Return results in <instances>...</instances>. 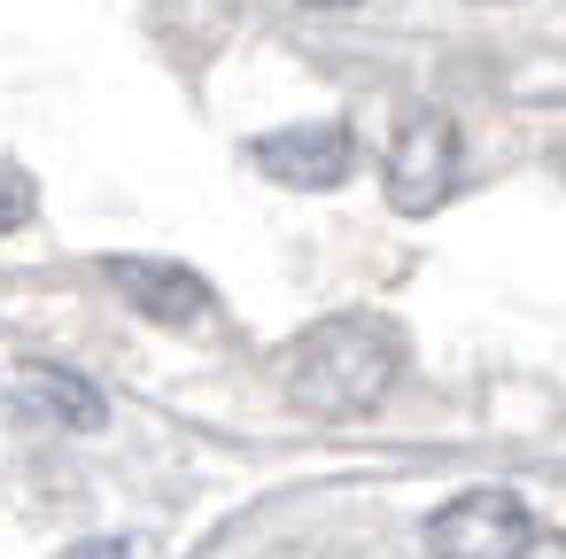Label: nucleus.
<instances>
[{
  "instance_id": "nucleus-8",
  "label": "nucleus",
  "mask_w": 566,
  "mask_h": 559,
  "mask_svg": "<svg viewBox=\"0 0 566 559\" xmlns=\"http://www.w3.org/2000/svg\"><path fill=\"white\" fill-rule=\"evenodd\" d=\"M527 559H566V536H535V544H527Z\"/></svg>"
},
{
  "instance_id": "nucleus-5",
  "label": "nucleus",
  "mask_w": 566,
  "mask_h": 559,
  "mask_svg": "<svg viewBox=\"0 0 566 559\" xmlns=\"http://www.w3.org/2000/svg\"><path fill=\"white\" fill-rule=\"evenodd\" d=\"M109 280H117V296H125V303H140V311H148V319H164V327H195V319L210 311V280H202V272H187V265L109 257Z\"/></svg>"
},
{
  "instance_id": "nucleus-2",
  "label": "nucleus",
  "mask_w": 566,
  "mask_h": 559,
  "mask_svg": "<svg viewBox=\"0 0 566 559\" xmlns=\"http://www.w3.org/2000/svg\"><path fill=\"white\" fill-rule=\"evenodd\" d=\"M535 520L512 489H465L427 520V551L434 559H527Z\"/></svg>"
},
{
  "instance_id": "nucleus-9",
  "label": "nucleus",
  "mask_w": 566,
  "mask_h": 559,
  "mask_svg": "<svg viewBox=\"0 0 566 559\" xmlns=\"http://www.w3.org/2000/svg\"><path fill=\"white\" fill-rule=\"evenodd\" d=\"M78 559H125V544H78Z\"/></svg>"
},
{
  "instance_id": "nucleus-6",
  "label": "nucleus",
  "mask_w": 566,
  "mask_h": 559,
  "mask_svg": "<svg viewBox=\"0 0 566 559\" xmlns=\"http://www.w3.org/2000/svg\"><path fill=\"white\" fill-rule=\"evenodd\" d=\"M17 389H24L32 412H48V420H63V427H102V389L78 381V373H63V365H24Z\"/></svg>"
},
{
  "instance_id": "nucleus-4",
  "label": "nucleus",
  "mask_w": 566,
  "mask_h": 559,
  "mask_svg": "<svg viewBox=\"0 0 566 559\" xmlns=\"http://www.w3.org/2000/svg\"><path fill=\"white\" fill-rule=\"evenodd\" d=\"M249 164L264 179H280V187H342L349 164H357V141H349V125L311 117V125H287V133L249 141Z\"/></svg>"
},
{
  "instance_id": "nucleus-1",
  "label": "nucleus",
  "mask_w": 566,
  "mask_h": 559,
  "mask_svg": "<svg viewBox=\"0 0 566 559\" xmlns=\"http://www.w3.org/2000/svg\"><path fill=\"white\" fill-rule=\"evenodd\" d=\"M396 373H403V334L388 319H373V311H342V319H318L295 342L287 389L318 420H357L396 389Z\"/></svg>"
},
{
  "instance_id": "nucleus-3",
  "label": "nucleus",
  "mask_w": 566,
  "mask_h": 559,
  "mask_svg": "<svg viewBox=\"0 0 566 559\" xmlns=\"http://www.w3.org/2000/svg\"><path fill=\"white\" fill-rule=\"evenodd\" d=\"M450 187H458V125L442 110H411L388 148V203L403 218H427L450 203Z\"/></svg>"
},
{
  "instance_id": "nucleus-7",
  "label": "nucleus",
  "mask_w": 566,
  "mask_h": 559,
  "mask_svg": "<svg viewBox=\"0 0 566 559\" xmlns=\"http://www.w3.org/2000/svg\"><path fill=\"white\" fill-rule=\"evenodd\" d=\"M32 203H40V187H32V172H24V164H9V156H0V234H17V226L32 218Z\"/></svg>"
},
{
  "instance_id": "nucleus-10",
  "label": "nucleus",
  "mask_w": 566,
  "mask_h": 559,
  "mask_svg": "<svg viewBox=\"0 0 566 559\" xmlns=\"http://www.w3.org/2000/svg\"><path fill=\"white\" fill-rule=\"evenodd\" d=\"M303 9H357V0H303Z\"/></svg>"
}]
</instances>
